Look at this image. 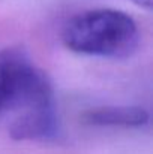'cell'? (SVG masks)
I'll return each mask as SVG.
<instances>
[{
  "mask_svg": "<svg viewBox=\"0 0 153 154\" xmlns=\"http://www.w3.org/2000/svg\"><path fill=\"white\" fill-rule=\"evenodd\" d=\"M54 97L48 75L23 48L0 51V117L9 120L30 114Z\"/></svg>",
  "mask_w": 153,
  "mask_h": 154,
  "instance_id": "obj_2",
  "label": "cell"
},
{
  "mask_svg": "<svg viewBox=\"0 0 153 154\" xmlns=\"http://www.w3.org/2000/svg\"><path fill=\"white\" fill-rule=\"evenodd\" d=\"M68 50L102 58L123 60L140 47V30L132 17L117 9H92L72 17L63 27Z\"/></svg>",
  "mask_w": 153,
  "mask_h": 154,
  "instance_id": "obj_1",
  "label": "cell"
},
{
  "mask_svg": "<svg viewBox=\"0 0 153 154\" xmlns=\"http://www.w3.org/2000/svg\"><path fill=\"white\" fill-rule=\"evenodd\" d=\"M149 112L141 106H101L83 112L81 120L99 127H141L149 123Z\"/></svg>",
  "mask_w": 153,
  "mask_h": 154,
  "instance_id": "obj_3",
  "label": "cell"
},
{
  "mask_svg": "<svg viewBox=\"0 0 153 154\" xmlns=\"http://www.w3.org/2000/svg\"><path fill=\"white\" fill-rule=\"evenodd\" d=\"M131 2H132V3H135L137 6L143 8V9H147V11H150V9H152L153 0H131Z\"/></svg>",
  "mask_w": 153,
  "mask_h": 154,
  "instance_id": "obj_4",
  "label": "cell"
}]
</instances>
